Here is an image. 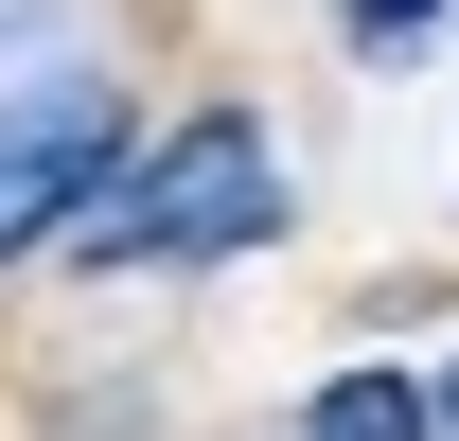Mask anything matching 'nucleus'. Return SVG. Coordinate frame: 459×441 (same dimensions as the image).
Returning <instances> with one entry per match:
<instances>
[{"label":"nucleus","mask_w":459,"mask_h":441,"mask_svg":"<svg viewBox=\"0 0 459 441\" xmlns=\"http://www.w3.org/2000/svg\"><path fill=\"white\" fill-rule=\"evenodd\" d=\"M283 229V142L247 107H195L160 142H124V177L89 195V247L107 265H230V247H265Z\"/></svg>","instance_id":"obj_1"},{"label":"nucleus","mask_w":459,"mask_h":441,"mask_svg":"<svg viewBox=\"0 0 459 441\" xmlns=\"http://www.w3.org/2000/svg\"><path fill=\"white\" fill-rule=\"evenodd\" d=\"M124 177V89L107 71H18L0 89V265L18 247H54V229H89V195Z\"/></svg>","instance_id":"obj_2"},{"label":"nucleus","mask_w":459,"mask_h":441,"mask_svg":"<svg viewBox=\"0 0 459 441\" xmlns=\"http://www.w3.org/2000/svg\"><path fill=\"white\" fill-rule=\"evenodd\" d=\"M424 424H442V406H424L406 371H336L318 388V441H424Z\"/></svg>","instance_id":"obj_3"},{"label":"nucleus","mask_w":459,"mask_h":441,"mask_svg":"<svg viewBox=\"0 0 459 441\" xmlns=\"http://www.w3.org/2000/svg\"><path fill=\"white\" fill-rule=\"evenodd\" d=\"M336 18H353V54H406V36H424L442 0H336Z\"/></svg>","instance_id":"obj_4"},{"label":"nucleus","mask_w":459,"mask_h":441,"mask_svg":"<svg viewBox=\"0 0 459 441\" xmlns=\"http://www.w3.org/2000/svg\"><path fill=\"white\" fill-rule=\"evenodd\" d=\"M424 406H442V424H459V371H442V388H424Z\"/></svg>","instance_id":"obj_5"}]
</instances>
